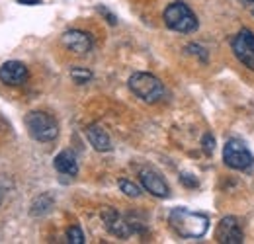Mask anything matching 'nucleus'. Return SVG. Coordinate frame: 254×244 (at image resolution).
<instances>
[{"label": "nucleus", "mask_w": 254, "mask_h": 244, "mask_svg": "<svg viewBox=\"0 0 254 244\" xmlns=\"http://www.w3.org/2000/svg\"><path fill=\"white\" fill-rule=\"evenodd\" d=\"M223 160L229 168L235 170H251L254 164V156L249 147L239 139H229L223 147Z\"/></svg>", "instance_id": "39448f33"}, {"label": "nucleus", "mask_w": 254, "mask_h": 244, "mask_svg": "<svg viewBox=\"0 0 254 244\" xmlns=\"http://www.w3.org/2000/svg\"><path fill=\"white\" fill-rule=\"evenodd\" d=\"M217 243L223 244H241L245 241V235H243V227H241V221L237 217H225L219 221L217 225Z\"/></svg>", "instance_id": "0eeeda50"}, {"label": "nucleus", "mask_w": 254, "mask_h": 244, "mask_svg": "<svg viewBox=\"0 0 254 244\" xmlns=\"http://www.w3.org/2000/svg\"><path fill=\"white\" fill-rule=\"evenodd\" d=\"M162 18L166 28H170L172 31L191 33L197 30V18L190 10V6H186L184 2H172L170 6H166Z\"/></svg>", "instance_id": "20e7f679"}, {"label": "nucleus", "mask_w": 254, "mask_h": 244, "mask_svg": "<svg viewBox=\"0 0 254 244\" xmlns=\"http://www.w3.org/2000/svg\"><path fill=\"white\" fill-rule=\"evenodd\" d=\"M0 203H2V199H0Z\"/></svg>", "instance_id": "b1692460"}, {"label": "nucleus", "mask_w": 254, "mask_h": 244, "mask_svg": "<svg viewBox=\"0 0 254 244\" xmlns=\"http://www.w3.org/2000/svg\"><path fill=\"white\" fill-rule=\"evenodd\" d=\"M120 189L126 193L127 197H139V195H141V187L135 182L127 180V178H122V180H120Z\"/></svg>", "instance_id": "2eb2a0df"}, {"label": "nucleus", "mask_w": 254, "mask_h": 244, "mask_svg": "<svg viewBox=\"0 0 254 244\" xmlns=\"http://www.w3.org/2000/svg\"><path fill=\"white\" fill-rule=\"evenodd\" d=\"M24 122L30 137L39 143H51L59 135V125L55 122V118L49 116L47 112H30Z\"/></svg>", "instance_id": "7ed1b4c3"}, {"label": "nucleus", "mask_w": 254, "mask_h": 244, "mask_svg": "<svg viewBox=\"0 0 254 244\" xmlns=\"http://www.w3.org/2000/svg\"><path fill=\"white\" fill-rule=\"evenodd\" d=\"M28 76V66L20 61H6L0 66V82L6 86H22Z\"/></svg>", "instance_id": "1a4fd4ad"}, {"label": "nucleus", "mask_w": 254, "mask_h": 244, "mask_svg": "<svg viewBox=\"0 0 254 244\" xmlns=\"http://www.w3.org/2000/svg\"><path fill=\"white\" fill-rule=\"evenodd\" d=\"M53 197L49 193H41L35 201L32 203V217H43L53 209Z\"/></svg>", "instance_id": "4468645a"}, {"label": "nucleus", "mask_w": 254, "mask_h": 244, "mask_svg": "<svg viewBox=\"0 0 254 244\" xmlns=\"http://www.w3.org/2000/svg\"><path fill=\"white\" fill-rule=\"evenodd\" d=\"M139 180L143 183V187L151 195H155V197H168L170 195L168 183L164 182V178L160 176L157 170H153V168H143L139 172Z\"/></svg>", "instance_id": "9b49d317"}, {"label": "nucleus", "mask_w": 254, "mask_h": 244, "mask_svg": "<svg viewBox=\"0 0 254 244\" xmlns=\"http://www.w3.org/2000/svg\"><path fill=\"white\" fill-rule=\"evenodd\" d=\"M70 78H72L76 84H84V82H88V80L92 78V72H90L88 68H82V66H74V68L70 70Z\"/></svg>", "instance_id": "f3484780"}, {"label": "nucleus", "mask_w": 254, "mask_h": 244, "mask_svg": "<svg viewBox=\"0 0 254 244\" xmlns=\"http://www.w3.org/2000/svg\"><path fill=\"white\" fill-rule=\"evenodd\" d=\"M182 182L186 183L188 187H193V185H197V182H195V180H191V176H188V174H184V176H182Z\"/></svg>", "instance_id": "aec40b11"}, {"label": "nucleus", "mask_w": 254, "mask_h": 244, "mask_svg": "<svg viewBox=\"0 0 254 244\" xmlns=\"http://www.w3.org/2000/svg\"><path fill=\"white\" fill-rule=\"evenodd\" d=\"M100 217H102V221H104V225H106V229H108L110 235H114L118 239H129L131 237L129 223L114 207H104Z\"/></svg>", "instance_id": "6e6552de"}, {"label": "nucleus", "mask_w": 254, "mask_h": 244, "mask_svg": "<svg viewBox=\"0 0 254 244\" xmlns=\"http://www.w3.org/2000/svg\"><path fill=\"white\" fill-rule=\"evenodd\" d=\"M201 147H203L205 154H213V151H215V139H213L211 133H205V135H203V139H201Z\"/></svg>", "instance_id": "a211bd4d"}, {"label": "nucleus", "mask_w": 254, "mask_h": 244, "mask_svg": "<svg viewBox=\"0 0 254 244\" xmlns=\"http://www.w3.org/2000/svg\"><path fill=\"white\" fill-rule=\"evenodd\" d=\"M98 10H100V12H102V14H104V16H106V18H108V22H110V24H112V26H114V24H116V22H118V20H116V16H114V14H110V12H108V10H106V8H104V6H100V8H98Z\"/></svg>", "instance_id": "6ab92c4d"}, {"label": "nucleus", "mask_w": 254, "mask_h": 244, "mask_svg": "<svg viewBox=\"0 0 254 244\" xmlns=\"http://www.w3.org/2000/svg\"><path fill=\"white\" fill-rule=\"evenodd\" d=\"M170 227L184 239H201L209 229V219L203 213H193L184 207H176L168 215Z\"/></svg>", "instance_id": "f257e3e1"}, {"label": "nucleus", "mask_w": 254, "mask_h": 244, "mask_svg": "<svg viewBox=\"0 0 254 244\" xmlns=\"http://www.w3.org/2000/svg\"><path fill=\"white\" fill-rule=\"evenodd\" d=\"M53 164H55V170L64 174V176H76V174H78L76 156L70 153V151H61V153L55 156Z\"/></svg>", "instance_id": "ddd939ff"}, {"label": "nucleus", "mask_w": 254, "mask_h": 244, "mask_svg": "<svg viewBox=\"0 0 254 244\" xmlns=\"http://www.w3.org/2000/svg\"><path fill=\"white\" fill-rule=\"evenodd\" d=\"M127 84L129 90L147 104H157L164 98V84L151 72H133Z\"/></svg>", "instance_id": "f03ea898"}, {"label": "nucleus", "mask_w": 254, "mask_h": 244, "mask_svg": "<svg viewBox=\"0 0 254 244\" xmlns=\"http://www.w3.org/2000/svg\"><path fill=\"white\" fill-rule=\"evenodd\" d=\"M16 2H20V4H30V6H37V4H41V0H16Z\"/></svg>", "instance_id": "412c9836"}, {"label": "nucleus", "mask_w": 254, "mask_h": 244, "mask_svg": "<svg viewBox=\"0 0 254 244\" xmlns=\"http://www.w3.org/2000/svg\"><path fill=\"white\" fill-rule=\"evenodd\" d=\"M61 41H63V45L68 51H72V53H76V55H86V53L92 49V45H94L90 33H86V31H82V30L64 31Z\"/></svg>", "instance_id": "9d476101"}, {"label": "nucleus", "mask_w": 254, "mask_h": 244, "mask_svg": "<svg viewBox=\"0 0 254 244\" xmlns=\"http://www.w3.org/2000/svg\"><path fill=\"white\" fill-rule=\"evenodd\" d=\"M233 53L237 59L247 64L251 70H254V31L241 30L233 39Z\"/></svg>", "instance_id": "423d86ee"}, {"label": "nucleus", "mask_w": 254, "mask_h": 244, "mask_svg": "<svg viewBox=\"0 0 254 244\" xmlns=\"http://www.w3.org/2000/svg\"><path fill=\"white\" fill-rule=\"evenodd\" d=\"M86 137H88L90 145L94 147L98 153H108V151H112V139H110L108 131H106L102 125H98V123L88 125V127H86Z\"/></svg>", "instance_id": "f8f14e48"}, {"label": "nucleus", "mask_w": 254, "mask_h": 244, "mask_svg": "<svg viewBox=\"0 0 254 244\" xmlns=\"http://www.w3.org/2000/svg\"><path fill=\"white\" fill-rule=\"evenodd\" d=\"M253 16H254V8H253Z\"/></svg>", "instance_id": "5701e85b"}, {"label": "nucleus", "mask_w": 254, "mask_h": 244, "mask_svg": "<svg viewBox=\"0 0 254 244\" xmlns=\"http://www.w3.org/2000/svg\"><path fill=\"white\" fill-rule=\"evenodd\" d=\"M66 241H68L70 244H84L86 243L84 233H82V229H80L78 225L68 227V231H66Z\"/></svg>", "instance_id": "dca6fc26"}, {"label": "nucleus", "mask_w": 254, "mask_h": 244, "mask_svg": "<svg viewBox=\"0 0 254 244\" xmlns=\"http://www.w3.org/2000/svg\"><path fill=\"white\" fill-rule=\"evenodd\" d=\"M245 2H254V0H245Z\"/></svg>", "instance_id": "4be33fe9"}]
</instances>
